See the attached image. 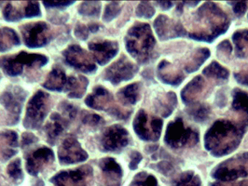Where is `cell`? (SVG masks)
Instances as JSON below:
<instances>
[{
  "mask_svg": "<svg viewBox=\"0 0 248 186\" xmlns=\"http://www.w3.org/2000/svg\"><path fill=\"white\" fill-rule=\"evenodd\" d=\"M203 74L213 79L225 80L229 76V72L217 62H213L203 70Z\"/></svg>",
  "mask_w": 248,
  "mask_h": 186,
  "instance_id": "32",
  "label": "cell"
},
{
  "mask_svg": "<svg viewBox=\"0 0 248 186\" xmlns=\"http://www.w3.org/2000/svg\"><path fill=\"white\" fill-rule=\"evenodd\" d=\"M74 1H63V2H48V1H44L43 4L47 7V8H59V7H67L71 4H73Z\"/></svg>",
  "mask_w": 248,
  "mask_h": 186,
  "instance_id": "48",
  "label": "cell"
},
{
  "mask_svg": "<svg viewBox=\"0 0 248 186\" xmlns=\"http://www.w3.org/2000/svg\"><path fill=\"white\" fill-rule=\"evenodd\" d=\"M137 72V65L130 62L125 56H123L106 70L105 78L110 81L112 84L117 85L123 81L133 78Z\"/></svg>",
  "mask_w": 248,
  "mask_h": 186,
  "instance_id": "13",
  "label": "cell"
},
{
  "mask_svg": "<svg viewBox=\"0 0 248 186\" xmlns=\"http://www.w3.org/2000/svg\"><path fill=\"white\" fill-rule=\"evenodd\" d=\"M125 44L129 53L138 62H148L155 46V39L149 25L137 24L132 27L125 37Z\"/></svg>",
  "mask_w": 248,
  "mask_h": 186,
  "instance_id": "3",
  "label": "cell"
},
{
  "mask_svg": "<svg viewBox=\"0 0 248 186\" xmlns=\"http://www.w3.org/2000/svg\"><path fill=\"white\" fill-rule=\"evenodd\" d=\"M100 168L104 174L106 186H120L123 171L121 166L113 158H105L99 163Z\"/></svg>",
  "mask_w": 248,
  "mask_h": 186,
  "instance_id": "20",
  "label": "cell"
},
{
  "mask_svg": "<svg viewBox=\"0 0 248 186\" xmlns=\"http://www.w3.org/2000/svg\"><path fill=\"white\" fill-rule=\"evenodd\" d=\"M61 110H62V116L65 117L66 119H72L74 118L76 114H77V109L75 108L73 105L63 102L61 104Z\"/></svg>",
  "mask_w": 248,
  "mask_h": 186,
  "instance_id": "43",
  "label": "cell"
},
{
  "mask_svg": "<svg viewBox=\"0 0 248 186\" xmlns=\"http://www.w3.org/2000/svg\"><path fill=\"white\" fill-rule=\"evenodd\" d=\"M121 8L119 3L117 2H112L109 3L106 9H105V13H104V20L107 22H109L113 20L115 17L118 16V14L120 13Z\"/></svg>",
  "mask_w": 248,
  "mask_h": 186,
  "instance_id": "40",
  "label": "cell"
},
{
  "mask_svg": "<svg viewBox=\"0 0 248 186\" xmlns=\"http://www.w3.org/2000/svg\"><path fill=\"white\" fill-rule=\"evenodd\" d=\"M118 96L124 104H135L140 96L139 84L136 83L122 88Z\"/></svg>",
  "mask_w": 248,
  "mask_h": 186,
  "instance_id": "29",
  "label": "cell"
},
{
  "mask_svg": "<svg viewBox=\"0 0 248 186\" xmlns=\"http://www.w3.org/2000/svg\"><path fill=\"white\" fill-rule=\"evenodd\" d=\"M0 139L3 141L4 145L8 144L9 148L12 150L18 146V136L13 130H4L0 132Z\"/></svg>",
  "mask_w": 248,
  "mask_h": 186,
  "instance_id": "39",
  "label": "cell"
},
{
  "mask_svg": "<svg viewBox=\"0 0 248 186\" xmlns=\"http://www.w3.org/2000/svg\"><path fill=\"white\" fill-rule=\"evenodd\" d=\"M93 169L83 166L74 171H66L55 175L50 182L55 186H89L92 180Z\"/></svg>",
  "mask_w": 248,
  "mask_h": 186,
  "instance_id": "9",
  "label": "cell"
},
{
  "mask_svg": "<svg viewBox=\"0 0 248 186\" xmlns=\"http://www.w3.org/2000/svg\"><path fill=\"white\" fill-rule=\"evenodd\" d=\"M236 53L239 57L245 58L248 56V29L240 30L233 35Z\"/></svg>",
  "mask_w": 248,
  "mask_h": 186,
  "instance_id": "30",
  "label": "cell"
},
{
  "mask_svg": "<svg viewBox=\"0 0 248 186\" xmlns=\"http://www.w3.org/2000/svg\"><path fill=\"white\" fill-rule=\"evenodd\" d=\"M162 121L155 116H150L145 111L137 114L134 129L138 136L145 141H157L161 134Z\"/></svg>",
  "mask_w": 248,
  "mask_h": 186,
  "instance_id": "8",
  "label": "cell"
},
{
  "mask_svg": "<svg viewBox=\"0 0 248 186\" xmlns=\"http://www.w3.org/2000/svg\"><path fill=\"white\" fill-rule=\"evenodd\" d=\"M158 168H159V171L161 172V173L163 174L171 173L174 171L173 166L171 164H169L168 162H161L158 165Z\"/></svg>",
  "mask_w": 248,
  "mask_h": 186,
  "instance_id": "51",
  "label": "cell"
},
{
  "mask_svg": "<svg viewBox=\"0 0 248 186\" xmlns=\"http://www.w3.org/2000/svg\"><path fill=\"white\" fill-rule=\"evenodd\" d=\"M174 186H202V184L197 175L191 172H186L174 181Z\"/></svg>",
  "mask_w": 248,
  "mask_h": 186,
  "instance_id": "34",
  "label": "cell"
},
{
  "mask_svg": "<svg viewBox=\"0 0 248 186\" xmlns=\"http://www.w3.org/2000/svg\"><path fill=\"white\" fill-rule=\"evenodd\" d=\"M58 157L62 164H75L85 161L88 158L87 153L74 137H67L63 140L58 149Z\"/></svg>",
  "mask_w": 248,
  "mask_h": 186,
  "instance_id": "14",
  "label": "cell"
},
{
  "mask_svg": "<svg viewBox=\"0 0 248 186\" xmlns=\"http://www.w3.org/2000/svg\"><path fill=\"white\" fill-rule=\"evenodd\" d=\"M175 103V95L170 92L166 94L164 97H162L160 100H158V110L163 114V116H168L173 111Z\"/></svg>",
  "mask_w": 248,
  "mask_h": 186,
  "instance_id": "33",
  "label": "cell"
},
{
  "mask_svg": "<svg viewBox=\"0 0 248 186\" xmlns=\"http://www.w3.org/2000/svg\"><path fill=\"white\" fill-rule=\"evenodd\" d=\"M161 80L167 84L178 85L183 80V74L167 62H161L158 67Z\"/></svg>",
  "mask_w": 248,
  "mask_h": 186,
  "instance_id": "25",
  "label": "cell"
},
{
  "mask_svg": "<svg viewBox=\"0 0 248 186\" xmlns=\"http://www.w3.org/2000/svg\"><path fill=\"white\" fill-rule=\"evenodd\" d=\"M142 157L138 152H133L131 155V162H130V168L132 170L137 169V165L141 161Z\"/></svg>",
  "mask_w": 248,
  "mask_h": 186,
  "instance_id": "50",
  "label": "cell"
},
{
  "mask_svg": "<svg viewBox=\"0 0 248 186\" xmlns=\"http://www.w3.org/2000/svg\"><path fill=\"white\" fill-rule=\"evenodd\" d=\"M189 114L197 121H204L208 118L209 116V107L206 106V105H197L195 107H192L190 110H189Z\"/></svg>",
  "mask_w": 248,
  "mask_h": 186,
  "instance_id": "38",
  "label": "cell"
},
{
  "mask_svg": "<svg viewBox=\"0 0 248 186\" xmlns=\"http://www.w3.org/2000/svg\"><path fill=\"white\" fill-rule=\"evenodd\" d=\"M66 118L58 113H53L50 115V122L46 125L45 130L50 143H54L63 132L64 128L66 127Z\"/></svg>",
  "mask_w": 248,
  "mask_h": 186,
  "instance_id": "23",
  "label": "cell"
},
{
  "mask_svg": "<svg viewBox=\"0 0 248 186\" xmlns=\"http://www.w3.org/2000/svg\"><path fill=\"white\" fill-rule=\"evenodd\" d=\"M4 17L8 21H18L24 17H36L40 15V9L37 2H26L22 10L21 7L15 6L13 3L7 4L4 10Z\"/></svg>",
  "mask_w": 248,
  "mask_h": 186,
  "instance_id": "18",
  "label": "cell"
},
{
  "mask_svg": "<svg viewBox=\"0 0 248 186\" xmlns=\"http://www.w3.org/2000/svg\"><path fill=\"white\" fill-rule=\"evenodd\" d=\"M65 62L78 70L85 73H93L96 70V65L87 51L78 45H72L63 51Z\"/></svg>",
  "mask_w": 248,
  "mask_h": 186,
  "instance_id": "11",
  "label": "cell"
},
{
  "mask_svg": "<svg viewBox=\"0 0 248 186\" xmlns=\"http://www.w3.org/2000/svg\"><path fill=\"white\" fill-rule=\"evenodd\" d=\"M112 95L104 87H95L92 94H90L85 100L89 107L97 109V110H106L110 107L112 103Z\"/></svg>",
  "mask_w": 248,
  "mask_h": 186,
  "instance_id": "22",
  "label": "cell"
},
{
  "mask_svg": "<svg viewBox=\"0 0 248 186\" xmlns=\"http://www.w3.org/2000/svg\"><path fill=\"white\" fill-rule=\"evenodd\" d=\"M25 99V93L20 87H13L0 96V102L13 116V122L19 120L22 105Z\"/></svg>",
  "mask_w": 248,
  "mask_h": 186,
  "instance_id": "15",
  "label": "cell"
},
{
  "mask_svg": "<svg viewBox=\"0 0 248 186\" xmlns=\"http://www.w3.org/2000/svg\"><path fill=\"white\" fill-rule=\"evenodd\" d=\"M89 81L84 76H70L67 79V84L64 91L69 92L70 98H80L87 89Z\"/></svg>",
  "mask_w": 248,
  "mask_h": 186,
  "instance_id": "26",
  "label": "cell"
},
{
  "mask_svg": "<svg viewBox=\"0 0 248 186\" xmlns=\"http://www.w3.org/2000/svg\"><path fill=\"white\" fill-rule=\"evenodd\" d=\"M21 30L25 45L29 48L43 47L50 40V28L43 22L24 25Z\"/></svg>",
  "mask_w": 248,
  "mask_h": 186,
  "instance_id": "10",
  "label": "cell"
},
{
  "mask_svg": "<svg viewBox=\"0 0 248 186\" xmlns=\"http://www.w3.org/2000/svg\"><path fill=\"white\" fill-rule=\"evenodd\" d=\"M91 32L90 30V27L89 26H85V25H78L76 30H75V33H76V36L80 38V39H83L85 40L89 36V33Z\"/></svg>",
  "mask_w": 248,
  "mask_h": 186,
  "instance_id": "45",
  "label": "cell"
},
{
  "mask_svg": "<svg viewBox=\"0 0 248 186\" xmlns=\"http://www.w3.org/2000/svg\"><path fill=\"white\" fill-rule=\"evenodd\" d=\"M37 141V139L36 138V136H34L32 133L26 132L22 137V145L25 147V146H28L30 144L35 143Z\"/></svg>",
  "mask_w": 248,
  "mask_h": 186,
  "instance_id": "47",
  "label": "cell"
},
{
  "mask_svg": "<svg viewBox=\"0 0 248 186\" xmlns=\"http://www.w3.org/2000/svg\"><path fill=\"white\" fill-rule=\"evenodd\" d=\"M100 10L99 2H84L79 6V13L84 16H97Z\"/></svg>",
  "mask_w": 248,
  "mask_h": 186,
  "instance_id": "36",
  "label": "cell"
},
{
  "mask_svg": "<svg viewBox=\"0 0 248 186\" xmlns=\"http://www.w3.org/2000/svg\"><path fill=\"white\" fill-rule=\"evenodd\" d=\"M235 77L239 83L248 86V70H243L239 73H236Z\"/></svg>",
  "mask_w": 248,
  "mask_h": 186,
  "instance_id": "49",
  "label": "cell"
},
{
  "mask_svg": "<svg viewBox=\"0 0 248 186\" xmlns=\"http://www.w3.org/2000/svg\"><path fill=\"white\" fill-rule=\"evenodd\" d=\"M68 77L65 75L61 68L55 67L50 72L43 87L52 91H62L65 90Z\"/></svg>",
  "mask_w": 248,
  "mask_h": 186,
  "instance_id": "24",
  "label": "cell"
},
{
  "mask_svg": "<svg viewBox=\"0 0 248 186\" xmlns=\"http://www.w3.org/2000/svg\"><path fill=\"white\" fill-rule=\"evenodd\" d=\"M20 44V38L11 28H0V51L11 50Z\"/></svg>",
  "mask_w": 248,
  "mask_h": 186,
  "instance_id": "28",
  "label": "cell"
},
{
  "mask_svg": "<svg viewBox=\"0 0 248 186\" xmlns=\"http://www.w3.org/2000/svg\"><path fill=\"white\" fill-rule=\"evenodd\" d=\"M155 29L161 40L180 37L185 34V30L182 25H178L168 17L161 15L155 21Z\"/></svg>",
  "mask_w": 248,
  "mask_h": 186,
  "instance_id": "19",
  "label": "cell"
},
{
  "mask_svg": "<svg viewBox=\"0 0 248 186\" xmlns=\"http://www.w3.org/2000/svg\"><path fill=\"white\" fill-rule=\"evenodd\" d=\"M209 57V50L207 49H200L196 50L187 60L186 64V70L187 72H194L199 67L205 62Z\"/></svg>",
  "mask_w": 248,
  "mask_h": 186,
  "instance_id": "31",
  "label": "cell"
},
{
  "mask_svg": "<svg viewBox=\"0 0 248 186\" xmlns=\"http://www.w3.org/2000/svg\"><path fill=\"white\" fill-rule=\"evenodd\" d=\"M197 142L198 133L189 127H186L181 119H176L168 126L165 143L169 146L173 148L192 146Z\"/></svg>",
  "mask_w": 248,
  "mask_h": 186,
  "instance_id": "6",
  "label": "cell"
},
{
  "mask_svg": "<svg viewBox=\"0 0 248 186\" xmlns=\"http://www.w3.org/2000/svg\"><path fill=\"white\" fill-rule=\"evenodd\" d=\"M7 172L14 182L19 183L23 179V172L21 169V160L15 159L10 163L7 169Z\"/></svg>",
  "mask_w": 248,
  "mask_h": 186,
  "instance_id": "35",
  "label": "cell"
},
{
  "mask_svg": "<svg viewBox=\"0 0 248 186\" xmlns=\"http://www.w3.org/2000/svg\"><path fill=\"white\" fill-rule=\"evenodd\" d=\"M53 160V152L48 147H40L29 155L26 160V170L36 176Z\"/></svg>",
  "mask_w": 248,
  "mask_h": 186,
  "instance_id": "16",
  "label": "cell"
},
{
  "mask_svg": "<svg viewBox=\"0 0 248 186\" xmlns=\"http://www.w3.org/2000/svg\"><path fill=\"white\" fill-rule=\"evenodd\" d=\"M243 133V129L232 122L217 121L205 135V147L216 157L228 155L238 147Z\"/></svg>",
  "mask_w": 248,
  "mask_h": 186,
  "instance_id": "2",
  "label": "cell"
},
{
  "mask_svg": "<svg viewBox=\"0 0 248 186\" xmlns=\"http://www.w3.org/2000/svg\"><path fill=\"white\" fill-rule=\"evenodd\" d=\"M50 108V95L38 90L27 104L24 125L27 129H38L45 119Z\"/></svg>",
  "mask_w": 248,
  "mask_h": 186,
  "instance_id": "5",
  "label": "cell"
},
{
  "mask_svg": "<svg viewBox=\"0 0 248 186\" xmlns=\"http://www.w3.org/2000/svg\"><path fill=\"white\" fill-rule=\"evenodd\" d=\"M233 110L237 113L240 119L248 124V94L240 89H235L233 93Z\"/></svg>",
  "mask_w": 248,
  "mask_h": 186,
  "instance_id": "27",
  "label": "cell"
},
{
  "mask_svg": "<svg viewBox=\"0 0 248 186\" xmlns=\"http://www.w3.org/2000/svg\"><path fill=\"white\" fill-rule=\"evenodd\" d=\"M211 186H248V181H244L241 183H236V184H231V185H224V184H214Z\"/></svg>",
  "mask_w": 248,
  "mask_h": 186,
  "instance_id": "52",
  "label": "cell"
},
{
  "mask_svg": "<svg viewBox=\"0 0 248 186\" xmlns=\"http://www.w3.org/2000/svg\"><path fill=\"white\" fill-rule=\"evenodd\" d=\"M155 13L153 7L148 2H142L138 5L137 9V14L138 17H144L149 19L153 16Z\"/></svg>",
  "mask_w": 248,
  "mask_h": 186,
  "instance_id": "41",
  "label": "cell"
},
{
  "mask_svg": "<svg viewBox=\"0 0 248 186\" xmlns=\"http://www.w3.org/2000/svg\"><path fill=\"white\" fill-rule=\"evenodd\" d=\"M128 143L129 135L127 130L119 125L108 128L101 139L102 148L108 152H118L124 148Z\"/></svg>",
  "mask_w": 248,
  "mask_h": 186,
  "instance_id": "12",
  "label": "cell"
},
{
  "mask_svg": "<svg viewBox=\"0 0 248 186\" xmlns=\"http://www.w3.org/2000/svg\"><path fill=\"white\" fill-rule=\"evenodd\" d=\"M89 48L93 52V59L101 65H104L114 58L118 51L119 46L114 41H94L89 44Z\"/></svg>",
  "mask_w": 248,
  "mask_h": 186,
  "instance_id": "17",
  "label": "cell"
},
{
  "mask_svg": "<svg viewBox=\"0 0 248 186\" xmlns=\"http://www.w3.org/2000/svg\"><path fill=\"white\" fill-rule=\"evenodd\" d=\"M131 186H157V180L148 173L137 174Z\"/></svg>",
  "mask_w": 248,
  "mask_h": 186,
  "instance_id": "37",
  "label": "cell"
},
{
  "mask_svg": "<svg viewBox=\"0 0 248 186\" xmlns=\"http://www.w3.org/2000/svg\"><path fill=\"white\" fill-rule=\"evenodd\" d=\"M232 45L230 44L229 41H224L219 46H218V50H217V53L220 55V57H227L231 54L232 52Z\"/></svg>",
  "mask_w": 248,
  "mask_h": 186,
  "instance_id": "44",
  "label": "cell"
},
{
  "mask_svg": "<svg viewBox=\"0 0 248 186\" xmlns=\"http://www.w3.org/2000/svg\"><path fill=\"white\" fill-rule=\"evenodd\" d=\"M232 7H233L234 13L238 16H242L248 9V5L246 2H235L232 4Z\"/></svg>",
  "mask_w": 248,
  "mask_h": 186,
  "instance_id": "46",
  "label": "cell"
},
{
  "mask_svg": "<svg viewBox=\"0 0 248 186\" xmlns=\"http://www.w3.org/2000/svg\"><path fill=\"white\" fill-rule=\"evenodd\" d=\"M0 186H6V185H4V184H3V183H1V182H0Z\"/></svg>",
  "mask_w": 248,
  "mask_h": 186,
  "instance_id": "53",
  "label": "cell"
},
{
  "mask_svg": "<svg viewBox=\"0 0 248 186\" xmlns=\"http://www.w3.org/2000/svg\"><path fill=\"white\" fill-rule=\"evenodd\" d=\"M82 121L85 124L91 125V126H97V125H100L103 122V119H102L101 116L97 115V114L85 113L83 117H82Z\"/></svg>",
  "mask_w": 248,
  "mask_h": 186,
  "instance_id": "42",
  "label": "cell"
},
{
  "mask_svg": "<svg viewBox=\"0 0 248 186\" xmlns=\"http://www.w3.org/2000/svg\"><path fill=\"white\" fill-rule=\"evenodd\" d=\"M48 62V58L40 54H29L25 51L15 56L0 58V66L5 73L11 76L22 74L25 66L41 67Z\"/></svg>",
  "mask_w": 248,
  "mask_h": 186,
  "instance_id": "4",
  "label": "cell"
},
{
  "mask_svg": "<svg viewBox=\"0 0 248 186\" xmlns=\"http://www.w3.org/2000/svg\"><path fill=\"white\" fill-rule=\"evenodd\" d=\"M206 89V81L202 77L197 76L186 85L182 91L181 96L185 102H192L201 99L204 95Z\"/></svg>",
  "mask_w": 248,
  "mask_h": 186,
  "instance_id": "21",
  "label": "cell"
},
{
  "mask_svg": "<svg viewBox=\"0 0 248 186\" xmlns=\"http://www.w3.org/2000/svg\"><path fill=\"white\" fill-rule=\"evenodd\" d=\"M248 175V153L239 155L234 158L223 162L213 172V177L223 183L235 181Z\"/></svg>",
  "mask_w": 248,
  "mask_h": 186,
  "instance_id": "7",
  "label": "cell"
},
{
  "mask_svg": "<svg viewBox=\"0 0 248 186\" xmlns=\"http://www.w3.org/2000/svg\"><path fill=\"white\" fill-rule=\"evenodd\" d=\"M228 25L227 15L214 3H206L196 13L190 35L195 39L211 41L224 33Z\"/></svg>",
  "mask_w": 248,
  "mask_h": 186,
  "instance_id": "1",
  "label": "cell"
}]
</instances>
